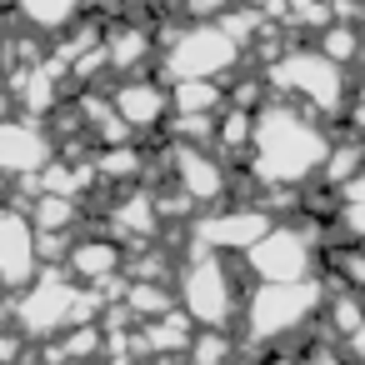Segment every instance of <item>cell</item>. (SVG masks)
Returning <instances> with one entry per match:
<instances>
[{
  "mask_svg": "<svg viewBox=\"0 0 365 365\" xmlns=\"http://www.w3.org/2000/svg\"><path fill=\"white\" fill-rule=\"evenodd\" d=\"M360 165H365V145H335L320 175L330 185H350V175H360Z\"/></svg>",
  "mask_w": 365,
  "mask_h": 365,
  "instance_id": "cell-19",
  "label": "cell"
},
{
  "mask_svg": "<svg viewBox=\"0 0 365 365\" xmlns=\"http://www.w3.org/2000/svg\"><path fill=\"white\" fill-rule=\"evenodd\" d=\"M101 295L96 285H76L66 275H41L26 285V300H21V325L46 335V330H76V325H91Z\"/></svg>",
  "mask_w": 365,
  "mask_h": 365,
  "instance_id": "cell-4",
  "label": "cell"
},
{
  "mask_svg": "<svg viewBox=\"0 0 365 365\" xmlns=\"http://www.w3.org/2000/svg\"><path fill=\"white\" fill-rule=\"evenodd\" d=\"M155 365H170V360H155Z\"/></svg>",
  "mask_w": 365,
  "mask_h": 365,
  "instance_id": "cell-26",
  "label": "cell"
},
{
  "mask_svg": "<svg viewBox=\"0 0 365 365\" xmlns=\"http://www.w3.org/2000/svg\"><path fill=\"white\" fill-rule=\"evenodd\" d=\"M240 6H255V11H270V6H275V0H240Z\"/></svg>",
  "mask_w": 365,
  "mask_h": 365,
  "instance_id": "cell-24",
  "label": "cell"
},
{
  "mask_svg": "<svg viewBox=\"0 0 365 365\" xmlns=\"http://www.w3.org/2000/svg\"><path fill=\"white\" fill-rule=\"evenodd\" d=\"M320 51H325L330 61H340V66H345L350 56H360V36H355L350 26H330V31L320 36Z\"/></svg>",
  "mask_w": 365,
  "mask_h": 365,
  "instance_id": "cell-21",
  "label": "cell"
},
{
  "mask_svg": "<svg viewBox=\"0 0 365 365\" xmlns=\"http://www.w3.org/2000/svg\"><path fill=\"white\" fill-rule=\"evenodd\" d=\"M320 310V285L315 280H290V285H255L245 305V330L250 340H280L305 325V315Z\"/></svg>",
  "mask_w": 365,
  "mask_h": 365,
  "instance_id": "cell-5",
  "label": "cell"
},
{
  "mask_svg": "<svg viewBox=\"0 0 365 365\" xmlns=\"http://www.w3.org/2000/svg\"><path fill=\"white\" fill-rule=\"evenodd\" d=\"M240 61V41L225 31V26H195V31H180L175 41H165V81L180 86V81H220L230 66Z\"/></svg>",
  "mask_w": 365,
  "mask_h": 365,
  "instance_id": "cell-3",
  "label": "cell"
},
{
  "mask_svg": "<svg viewBox=\"0 0 365 365\" xmlns=\"http://www.w3.org/2000/svg\"><path fill=\"white\" fill-rule=\"evenodd\" d=\"M175 96V115H210L220 106V81H180L170 86Z\"/></svg>",
  "mask_w": 365,
  "mask_h": 365,
  "instance_id": "cell-18",
  "label": "cell"
},
{
  "mask_svg": "<svg viewBox=\"0 0 365 365\" xmlns=\"http://www.w3.org/2000/svg\"><path fill=\"white\" fill-rule=\"evenodd\" d=\"M51 135L26 120H0V170H41L51 165Z\"/></svg>",
  "mask_w": 365,
  "mask_h": 365,
  "instance_id": "cell-12",
  "label": "cell"
},
{
  "mask_svg": "<svg viewBox=\"0 0 365 365\" xmlns=\"http://www.w3.org/2000/svg\"><path fill=\"white\" fill-rule=\"evenodd\" d=\"M225 355H230V335L225 330H195V345H190L195 365H225Z\"/></svg>",
  "mask_w": 365,
  "mask_h": 365,
  "instance_id": "cell-20",
  "label": "cell"
},
{
  "mask_svg": "<svg viewBox=\"0 0 365 365\" xmlns=\"http://www.w3.org/2000/svg\"><path fill=\"white\" fill-rule=\"evenodd\" d=\"M250 270L265 280V285H290V280H310V240L300 230H285L275 225L260 245L245 250Z\"/></svg>",
  "mask_w": 365,
  "mask_h": 365,
  "instance_id": "cell-8",
  "label": "cell"
},
{
  "mask_svg": "<svg viewBox=\"0 0 365 365\" xmlns=\"http://www.w3.org/2000/svg\"><path fill=\"white\" fill-rule=\"evenodd\" d=\"M16 16L36 31H66L81 16V0H11Z\"/></svg>",
  "mask_w": 365,
  "mask_h": 365,
  "instance_id": "cell-16",
  "label": "cell"
},
{
  "mask_svg": "<svg viewBox=\"0 0 365 365\" xmlns=\"http://www.w3.org/2000/svg\"><path fill=\"white\" fill-rule=\"evenodd\" d=\"M270 230H275V225H270V215H265L260 205L220 210V215H210V220L195 225V235H200L205 250H250V245H260Z\"/></svg>",
  "mask_w": 365,
  "mask_h": 365,
  "instance_id": "cell-10",
  "label": "cell"
},
{
  "mask_svg": "<svg viewBox=\"0 0 365 365\" xmlns=\"http://www.w3.org/2000/svg\"><path fill=\"white\" fill-rule=\"evenodd\" d=\"M175 180H180V190H185L195 205H215V200H225V190H230L225 165H220L210 150H195V145H175Z\"/></svg>",
  "mask_w": 365,
  "mask_h": 365,
  "instance_id": "cell-11",
  "label": "cell"
},
{
  "mask_svg": "<svg viewBox=\"0 0 365 365\" xmlns=\"http://www.w3.org/2000/svg\"><path fill=\"white\" fill-rule=\"evenodd\" d=\"M165 305H170V295L155 290L150 280H140V285L130 290V315H150V310H165Z\"/></svg>",
  "mask_w": 365,
  "mask_h": 365,
  "instance_id": "cell-22",
  "label": "cell"
},
{
  "mask_svg": "<svg viewBox=\"0 0 365 365\" xmlns=\"http://www.w3.org/2000/svg\"><path fill=\"white\" fill-rule=\"evenodd\" d=\"M330 140L315 130V120L305 110H290V106H270L255 115V145H250V170L265 190H290V185H305L310 175L325 170L330 160Z\"/></svg>",
  "mask_w": 365,
  "mask_h": 365,
  "instance_id": "cell-1",
  "label": "cell"
},
{
  "mask_svg": "<svg viewBox=\"0 0 365 365\" xmlns=\"http://www.w3.org/2000/svg\"><path fill=\"white\" fill-rule=\"evenodd\" d=\"M106 56H110V71H140L150 56H155V41L150 31H135V26H115L106 31Z\"/></svg>",
  "mask_w": 365,
  "mask_h": 365,
  "instance_id": "cell-15",
  "label": "cell"
},
{
  "mask_svg": "<svg viewBox=\"0 0 365 365\" xmlns=\"http://www.w3.org/2000/svg\"><path fill=\"white\" fill-rule=\"evenodd\" d=\"M110 101H115V110H120V120L140 135V130H160L170 115H175V96L155 81V76H130V81H120L115 91H110Z\"/></svg>",
  "mask_w": 365,
  "mask_h": 365,
  "instance_id": "cell-9",
  "label": "cell"
},
{
  "mask_svg": "<svg viewBox=\"0 0 365 365\" xmlns=\"http://www.w3.org/2000/svg\"><path fill=\"white\" fill-rule=\"evenodd\" d=\"M96 350H101V330H96V325H76V330H66V355H71V360H76V355L86 360V355H96Z\"/></svg>",
  "mask_w": 365,
  "mask_h": 365,
  "instance_id": "cell-23",
  "label": "cell"
},
{
  "mask_svg": "<svg viewBox=\"0 0 365 365\" xmlns=\"http://www.w3.org/2000/svg\"><path fill=\"white\" fill-rule=\"evenodd\" d=\"M180 295H185V310L205 325V330H225L240 295H235V280L225 270L220 255H195L185 265V280H180Z\"/></svg>",
  "mask_w": 365,
  "mask_h": 365,
  "instance_id": "cell-6",
  "label": "cell"
},
{
  "mask_svg": "<svg viewBox=\"0 0 365 365\" xmlns=\"http://www.w3.org/2000/svg\"><path fill=\"white\" fill-rule=\"evenodd\" d=\"M41 270V230L21 210H0V285L26 290Z\"/></svg>",
  "mask_w": 365,
  "mask_h": 365,
  "instance_id": "cell-7",
  "label": "cell"
},
{
  "mask_svg": "<svg viewBox=\"0 0 365 365\" xmlns=\"http://www.w3.org/2000/svg\"><path fill=\"white\" fill-rule=\"evenodd\" d=\"M110 225H115L120 240L150 245V240H155V225H160V200H155V195H125V200L110 210Z\"/></svg>",
  "mask_w": 365,
  "mask_h": 365,
  "instance_id": "cell-14",
  "label": "cell"
},
{
  "mask_svg": "<svg viewBox=\"0 0 365 365\" xmlns=\"http://www.w3.org/2000/svg\"><path fill=\"white\" fill-rule=\"evenodd\" d=\"M130 6H150V0H130Z\"/></svg>",
  "mask_w": 365,
  "mask_h": 365,
  "instance_id": "cell-25",
  "label": "cell"
},
{
  "mask_svg": "<svg viewBox=\"0 0 365 365\" xmlns=\"http://www.w3.org/2000/svg\"><path fill=\"white\" fill-rule=\"evenodd\" d=\"M270 91H285L290 101L320 110V115H335L345 106V71L340 61H330L320 46L315 51H285L275 56V66L265 71Z\"/></svg>",
  "mask_w": 365,
  "mask_h": 365,
  "instance_id": "cell-2",
  "label": "cell"
},
{
  "mask_svg": "<svg viewBox=\"0 0 365 365\" xmlns=\"http://www.w3.org/2000/svg\"><path fill=\"white\" fill-rule=\"evenodd\" d=\"M66 265H71V275L81 285H106L120 270V245L115 240H76L71 255H66Z\"/></svg>",
  "mask_w": 365,
  "mask_h": 365,
  "instance_id": "cell-13",
  "label": "cell"
},
{
  "mask_svg": "<svg viewBox=\"0 0 365 365\" xmlns=\"http://www.w3.org/2000/svg\"><path fill=\"white\" fill-rule=\"evenodd\" d=\"M190 345H195V330H190V320H185L180 310H170V315H160L155 325H145V350H155L160 360L175 355V350H190Z\"/></svg>",
  "mask_w": 365,
  "mask_h": 365,
  "instance_id": "cell-17",
  "label": "cell"
}]
</instances>
